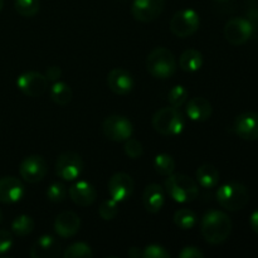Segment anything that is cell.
<instances>
[{
  "mask_svg": "<svg viewBox=\"0 0 258 258\" xmlns=\"http://www.w3.org/2000/svg\"><path fill=\"white\" fill-rule=\"evenodd\" d=\"M34 226L35 224L32 217L27 216V214H20L12 222V231L15 236L25 237L32 233Z\"/></svg>",
  "mask_w": 258,
  "mask_h": 258,
  "instance_id": "obj_25",
  "label": "cell"
},
{
  "mask_svg": "<svg viewBox=\"0 0 258 258\" xmlns=\"http://www.w3.org/2000/svg\"><path fill=\"white\" fill-rule=\"evenodd\" d=\"M118 202H116L115 199H106L101 203L100 208H98V214L102 219L105 221H112L113 218H116V216L118 214Z\"/></svg>",
  "mask_w": 258,
  "mask_h": 258,
  "instance_id": "obj_31",
  "label": "cell"
},
{
  "mask_svg": "<svg viewBox=\"0 0 258 258\" xmlns=\"http://www.w3.org/2000/svg\"><path fill=\"white\" fill-rule=\"evenodd\" d=\"M154 168L160 175L169 176L175 171V160L169 154H159L154 160Z\"/></svg>",
  "mask_w": 258,
  "mask_h": 258,
  "instance_id": "obj_26",
  "label": "cell"
},
{
  "mask_svg": "<svg viewBox=\"0 0 258 258\" xmlns=\"http://www.w3.org/2000/svg\"><path fill=\"white\" fill-rule=\"evenodd\" d=\"M67 189L62 183H53L50 184L47 190V198L53 203H60L67 197Z\"/></svg>",
  "mask_w": 258,
  "mask_h": 258,
  "instance_id": "obj_32",
  "label": "cell"
},
{
  "mask_svg": "<svg viewBox=\"0 0 258 258\" xmlns=\"http://www.w3.org/2000/svg\"><path fill=\"white\" fill-rule=\"evenodd\" d=\"M4 8V0H0V10Z\"/></svg>",
  "mask_w": 258,
  "mask_h": 258,
  "instance_id": "obj_41",
  "label": "cell"
},
{
  "mask_svg": "<svg viewBox=\"0 0 258 258\" xmlns=\"http://www.w3.org/2000/svg\"><path fill=\"white\" fill-rule=\"evenodd\" d=\"M71 201L80 207H88L95 203L97 198V191L95 186L90 184L88 181H77L73 184L68 190Z\"/></svg>",
  "mask_w": 258,
  "mask_h": 258,
  "instance_id": "obj_18",
  "label": "cell"
},
{
  "mask_svg": "<svg viewBox=\"0 0 258 258\" xmlns=\"http://www.w3.org/2000/svg\"><path fill=\"white\" fill-rule=\"evenodd\" d=\"M199 14L193 9H183L176 12L170 20V30L179 38H188L198 30Z\"/></svg>",
  "mask_w": 258,
  "mask_h": 258,
  "instance_id": "obj_6",
  "label": "cell"
},
{
  "mask_svg": "<svg viewBox=\"0 0 258 258\" xmlns=\"http://www.w3.org/2000/svg\"><path fill=\"white\" fill-rule=\"evenodd\" d=\"M72 90L64 82H55L50 87V98L54 103L59 106H66L72 100Z\"/></svg>",
  "mask_w": 258,
  "mask_h": 258,
  "instance_id": "obj_24",
  "label": "cell"
},
{
  "mask_svg": "<svg viewBox=\"0 0 258 258\" xmlns=\"http://www.w3.org/2000/svg\"><path fill=\"white\" fill-rule=\"evenodd\" d=\"M45 77L48 81H58L62 77V70L58 66H50L47 71H45Z\"/></svg>",
  "mask_w": 258,
  "mask_h": 258,
  "instance_id": "obj_37",
  "label": "cell"
},
{
  "mask_svg": "<svg viewBox=\"0 0 258 258\" xmlns=\"http://www.w3.org/2000/svg\"><path fill=\"white\" fill-rule=\"evenodd\" d=\"M214 2H217V3H227V2H229V0H214Z\"/></svg>",
  "mask_w": 258,
  "mask_h": 258,
  "instance_id": "obj_42",
  "label": "cell"
},
{
  "mask_svg": "<svg viewBox=\"0 0 258 258\" xmlns=\"http://www.w3.org/2000/svg\"><path fill=\"white\" fill-rule=\"evenodd\" d=\"M234 133L243 140H258V113L243 112L234 120Z\"/></svg>",
  "mask_w": 258,
  "mask_h": 258,
  "instance_id": "obj_14",
  "label": "cell"
},
{
  "mask_svg": "<svg viewBox=\"0 0 258 258\" xmlns=\"http://www.w3.org/2000/svg\"><path fill=\"white\" fill-rule=\"evenodd\" d=\"M102 131L107 139L116 141V143H121L133 136L134 127L131 121L125 116L112 115L108 116L103 121Z\"/></svg>",
  "mask_w": 258,
  "mask_h": 258,
  "instance_id": "obj_8",
  "label": "cell"
},
{
  "mask_svg": "<svg viewBox=\"0 0 258 258\" xmlns=\"http://www.w3.org/2000/svg\"><path fill=\"white\" fill-rule=\"evenodd\" d=\"M24 185L14 176H4L0 179V203L13 204L24 197Z\"/></svg>",
  "mask_w": 258,
  "mask_h": 258,
  "instance_id": "obj_16",
  "label": "cell"
},
{
  "mask_svg": "<svg viewBox=\"0 0 258 258\" xmlns=\"http://www.w3.org/2000/svg\"><path fill=\"white\" fill-rule=\"evenodd\" d=\"M165 0H134L131 5V14L141 23L155 20L163 13Z\"/></svg>",
  "mask_w": 258,
  "mask_h": 258,
  "instance_id": "obj_12",
  "label": "cell"
},
{
  "mask_svg": "<svg viewBox=\"0 0 258 258\" xmlns=\"http://www.w3.org/2000/svg\"><path fill=\"white\" fill-rule=\"evenodd\" d=\"M2 221H3V213L2 211H0V223H2Z\"/></svg>",
  "mask_w": 258,
  "mask_h": 258,
  "instance_id": "obj_43",
  "label": "cell"
},
{
  "mask_svg": "<svg viewBox=\"0 0 258 258\" xmlns=\"http://www.w3.org/2000/svg\"><path fill=\"white\" fill-rule=\"evenodd\" d=\"M81 227L80 217L75 212L66 211L58 214L54 221V231L62 238H71L78 232Z\"/></svg>",
  "mask_w": 258,
  "mask_h": 258,
  "instance_id": "obj_19",
  "label": "cell"
},
{
  "mask_svg": "<svg viewBox=\"0 0 258 258\" xmlns=\"http://www.w3.org/2000/svg\"><path fill=\"white\" fill-rule=\"evenodd\" d=\"M20 176L30 184L42 181L48 173L47 161L40 155H29L20 163Z\"/></svg>",
  "mask_w": 258,
  "mask_h": 258,
  "instance_id": "obj_10",
  "label": "cell"
},
{
  "mask_svg": "<svg viewBox=\"0 0 258 258\" xmlns=\"http://www.w3.org/2000/svg\"><path fill=\"white\" fill-rule=\"evenodd\" d=\"M166 193L178 203H189L198 198L199 186L196 181L184 174H171L165 180Z\"/></svg>",
  "mask_w": 258,
  "mask_h": 258,
  "instance_id": "obj_3",
  "label": "cell"
},
{
  "mask_svg": "<svg viewBox=\"0 0 258 258\" xmlns=\"http://www.w3.org/2000/svg\"><path fill=\"white\" fill-rule=\"evenodd\" d=\"M125 154L130 159H139L141 155H143V144L139 140L134 138H128L127 140H125Z\"/></svg>",
  "mask_w": 258,
  "mask_h": 258,
  "instance_id": "obj_33",
  "label": "cell"
},
{
  "mask_svg": "<svg viewBox=\"0 0 258 258\" xmlns=\"http://www.w3.org/2000/svg\"><path fill=\"white\" fill-rule=\"evenodd\" d=\"M201 231L208 243L221 244L231 234L232 221L224 212L209 211L202 218Z\"/></svg>",
  "mask_w": 258,
  "mask_h": 258,
  "instance_id": "obj_1",
  "label": "cell"
},
{
  "mask_svg": "<svg viewBox=\"0 0 258 258\" xmlns=\"http://www.w3.org/2000/svg\"><path fill=\"white\" fill-rule=\"evenodd\" d=\"M151 123H153L154 130L160 135L175 136L183 131L184 126H185V120L179 108L168 106V107L160 108L154 113Z\"/></svg>",
  "mask_w": 258,
  "mask_h": 258,
  "instance_id": "obj_4",
  "label": "cell"
},
{
  "mask_svg": "<svg viewBox=\"0 0 258 258\" xmlns=\"http://www.w3.org/2000/svg\"><path fill=\"white\" fill-rule=\"evenodd\" d=\"M60 256V243L49 234L39 237L30 248L32 258H57Z\"/></svg>",
  "mask_w": 258,
  "mask_h": 258,
  "instance_id": "obj_17",
  "label": "cell"
},
{
  "mask_svg": "<svg viewBox=\"0 0 258 258\" xmlns=\"http://www.w3.org/2000/svg\"><path fill=\"white\" fill-rule=\"evenodd\" d=\"M249 224H251V228L253 229L254 233L258 234V209L251 214V218H249Z\"/></svg>",
  "mask_w": 258,
  "mask_h": 258,
  "instance_id": "obj_39",
  "label": "cell"
},
{
  "mask_svg": "<svg viewBox=\"0 0 258 258\" xmlns=\"http://www.w3.org/2000/svg\"><path fill=\"white\" fill-rule=\"evenodd\" d=\"M174 223L178 228L188 231L197 224V216L193 211L188 208L179 209L174 214Z\"/></svg>",
  "mask_w": 258,
  "mask_h": 258,
  "instance_id": "obj_27",
  "label": "cell"
},
{
  "mask_svg": "<svg viewBox=\"0 0 258 258\" xmlns=\"http://www.w3.org/2000/svg\"><path fill=\"white\" fill-rule=\"evenodd\" d=\"M83 171V161L77 153L60 154L55 161V174L63 180H76Z\"/></svg>",
  "mask_w": 258,
  "mask_h": 258,
  "instance_id": "obj_9",
  "label": "cell"
},
{
  "mask_svg": "<svg viewBox=\"0 0 258 258\" xmlns=\"http://www.w3.org/2000/svg\"><path fill=\"white\" fill-rule=\"evenodd\" d=\"M144 258H169L170 253L160 244H149L143 249Z\"/></svg>",
  "mask_w": 258,
  "mask_h": 258,
  "instance_id": "obj_34",
  "label": "cell"
},
{
  "mask_svg": "<svg viewBox=\"0 0 258 258\" xmlns=\"http://www.w3.org/2000/svg\"><path fill=\"white\" fill-rule=\"evenodd\" d=\"M146 68L153 77L166 80L176 72L178 63L175 55L168 48L158 47L149 53L146 58Z\"/></svg>",
  "mask_w": 258,
  "mask_h": 258,
  "instance_id": "obj_2",
  "label": "cell"
},
{
  "mask_svg": "<svg viewBox=\"0 0 258 258\" xmlns=\"http://www.w3.org/2000/svg\"><path fill=\"white\" fill-rule=\"evenodd\" d=\"M92 256V249H91V247L88 246L87 243H85V242H76V243H72L71 246H68L67 248L64 249V252H63V257L64 258H90Z\"/></svg>",
  "mask_w": 258,
  "mask_h": 258,
  "instance_id": "obj_28",
  "label": "cell"
},
{
  "mask_svg": "<svg viewBox=\"0 0 258 258\" xmlns=\"http://www.w3.org/2000/svg\"><path fill=\"white\" fill-rule=\"evenodd\" d=\"M128 257L131 258H139V257H143V251L138 248V247H131L130 249L127 251Z\"/></svg>",
  "mask_w": 258,
  "mask_h": 258,
  "instance_id": "obj_40",
  "label": "cell"
},
{
  "mask_svg": "<svg viewBox=\"0 0 258 258\" xmlns=\"http://www.w3.org/2000/svg\"><path fill=\"white\" fill-rule=\"evenodd\" d=\"M188 95H189L188 90H186L184 86L176 85L174 86V87H171V90L169 91L168 101L169 103H170V106L179 108L186 102V100H188Z\"/></svg>",
  "mask_w": 258,
  "mask_h": 258,
  "instance_id": "obj_30",
  "label": "cell"
},
{
  "mask_svg": "<svg viewBox=\"0 0 258 258\" xmlns=\"http://www.w3.org/2000/svg\"><path fill=\"white\" fill-rule=\"evenodd\" d=\"M39 0H14V8L22 17L32 18L39 12Z\"/></svg>",
  "mask_w": 258,
  "mask_h": 258,
  "instance_id": "obj_29",
  "label": "cell"
},
{
  "mask_svg": "<svg viewBox=\"0 0 258 258\" xmlns=\"http://www.w3.org/2000/svg\"><path fill=\"white\" fill-rule=\"evenodd\" d=\"M248 15L251 19H258V0H249Z\"/></svg>",
  "mask_w": 258,
  "mask_h": 258,
  "instance_id": "obj_38",
  "label": "cell"
},
{
  "mask_svg": "<svg viewBox=\"0 0 258 258\" xmlns=\"http://www.w3.org/2000/svg\"><path fill=\"white\" fill-rule=\"evenodd\" d=\"M48 82L44 75L35 71L24 72L18 77L17 86L28 97H39L47 91Z\"/></svg>",
  "mask_w": 258,
  "mask_h": 258,
  "instance_id": "obj_11",
  "label": "cell"
},
{
  "mask_svg": "<svg viewBox=\"0 0 258 258\" xmlns=\"http://www.w3.org/2000/svg\"><path fill=\"white\" fill-rule=\"evenodd\" d=\"M224 38L232 45H242L251 39L253 24L244 18H233L224 27Z\"/></svg>",
  "mask_w": 258,
  "mask_h": 258,
  "instance_id": "obj_7",
  "label": "cell"
},
{
  "mask_svg": "<svg viewBox=\"0 0 258 258\" xmlns=\"http://www.w3.org/2000/svg\"><path fill=\"white\" fill-rule=\"evenodd\" d=\"M108 194L116 202H125L133 194L135 184L133 178L126 173H116L110 178L107 184Z\"/></svg>",
  "mask_w": 258,
  "mask_h": 258,
  "instance_id": "obj_13",
  "label": "cell"
},
{
  "mask_svg": "<svg viewBox=\"0 0 258 258\" xmlns=\"http://www.w3.org/2000/svg\"><path fill=\"white\" fill-rule=\"evenodd\" d=\"M203 66V55L197 49H186L179 58V67L185 72H197Z\"/></svg>",
  "mask_w": 258,
  "mask_h": 258,
  "instance_id": "obj_23",
  "label": "cell"
},
{
  "mask_svg": "<svg viewBox=\"0 0 258 258\" xmlns=\"http://www.w3.org/2000/svg\"><path fill=\"white\" fill-rule=\"evenodd\" d=\"M13 247V236L9 231L0 229V254L10 251Z\"/></svg>",
  "mask_w": 258,
  "mask_h": 258,
  "instance_id": "obj_35",
  "label": "cell"
},
{
  "mask_svg": "<svg viewBox=\"0 0 258 258\" xmlns=\"http://www.w3.org/2000/svg\"><path fill=\"white\" fill-rule=\"evenodd\" d=\"M217 201L227 211L237 212L248 204L249 193L243 184L227 183L217 190Z\"/></svg>",
  "mask_w": 258,
  "mask_h": 258,
  "instance_id": "obj_5",
  "label": "cell"
},
{
  "mask_svg": "<svg viewBox=\"0 0 258 258\" xmlns=\"http://www.w3.org/2000/svg\"><path fill=\"white\" fill-rule=\"evenodd\" d=\"M180 258H203L204 253L198 248V247L194 246H188L184 247L178 254Z\"/></svg>",
  "mask_w": 258,
  "mask_h": 258,
  "instance_id": "obj_36",
  "label": "cell"
},
{
  "mask_svg": "<svg viewBox=\"0 0 258 258\" xmlns=\"http://www.w3.org/2000/svg\"><path fill=\"white\" fill-rule=\"evenodd\" d=\"M196 178L202 188L211 189L217 186L219 181V171L212 164H203L196 171Z\"/></svg>",
  "mask_w": 258,
  "mask_h": 258,
  "instance_id": "obj_22",
  "label": "cell"
},
{
  "mask_svg": "<svg viewBox=\"0 0 258 258\" xmlns=\"http://www.w3.org/2000/svg\"><path fill=\"white\" fill-rule=\"evenodd\" d=\"M107 85L113 93L125 96L133 91L135 82L133 75L128 71L123 68H115L107 75Z\"/></svg>",
  "mask_w": 258,
  "mask_h": 258,
  "instance_id": "obj_15",
  "label": "cell"
},
{
  "mask_svg": "<svg viewBox=\"0 0 258 258\" xmlns=\"http://www.w3.org/2000/svg\"><path fill=\"white\" fill-rule=\"evenodd\" d=\"M213 108L211 102L204 97H194L186 103V115L190 120L203 122L212 116Z\"/></svg>",
  "mask_w": 258,
  "mask_h": 258,
  "instance_id": "obj_21",
  "label": "cell"
},
{
  "mask_svg": "<svg viewBox=\"0 0 258 258\" xmlns=\"http://www.w3.org/2000/svg\"><path fill=\"white\" fill-rule=\"evenodd\" d=\"M165 203L164 189L159 184H149L143 193V204L149 213H158Z\"/></svg>",
  "mask_w": 258,
  "mask_h": 258,
  "instance_id": "obj_20",
  "label": "cell"
}]
</instances>
